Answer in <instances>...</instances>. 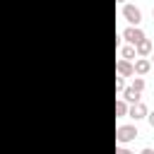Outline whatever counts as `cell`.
I'll list each match as a JSON object with an SVG mask.
<instances>
[{"label": "cell", "mask_w": 154, "mask_h": 154, "mask_svg": "<svg viewBox=\"0 0 154 154\" xmlns=\"http://www.w3.org/2000/svg\"><path fill=\"white\" fill-rule=\"evenodd\" d=\"M137 135H140V132H137L135 125H120V128L116 130V140H118V142H132Z\"/></svg>", "instance_id": "1"}, {"label": "cell", "mask_w": 154, "mask_h": 154, "mask_svg": "<svg viewBox=\"0 0 154 154\" xmlns=\"http://www.w3.org/2000/svg\"><path fill=\"white\" fill-rule=\"evenodd\" d=\"M123 17L130 22V24H140L142 22V12H140V7H135V5H123Z\"/></svg>", "instance_id": "2"}, {"label": "cell", "mask_w": 154, "mask_h": 154, "mask_svg": "<svg viewBox=\"0 0 154 154\" xmlns=\"http://www.w3.org/2000/svg\"><path fill=\"white\" fill-rule=\"evenodd\" d=\"M123 38H125L128 43H132V46H135L137 41H142V38H144V31H142L140 26H135V24H132V26H128V29L123 31Z\"/></svg>", "instance_id": "3"}, {"label": "cell", "mask_w": 154, "mask_h": 154, "mask_svg": "<svg viewBox=\"0 0 154 154\" xmlns=\"http://www.w3.org/2000/svg\"><path fill=\"white\" fill-rule=\"evenodd\" d=\"M116 72H118L120 77H132V75H135V67H132V63H130V60L120 58V60L116 63Z\"/></svg>", "instance_id": "4"}, {"label": "cell", "mask_w": 154, "mask_h": 154, "mask_svg": "<svg viewBox=\"0 0 154 154\" xmlns=\"http://www.w3.org/2000/svg\"><path fill=\"white\" fill-rule=\"evenodd\" d=\"M147 111H149V108H147L142 101H135V103L128 108V116L135 118V120H140V118H147Z\"/></svg>", "instance_id": "5"}, {"label": "cell", "mask_w": 154, "mask_h": 154, "mask_svg": "<svg viewBox=\"0 0 154 154\" xmlns=\"http://www.w3.org/2000/svg\"><path fill=\"white\" fill-rule=\"evenodd\" d=\"M132 67H135V75H147V72L152 70V60L144 58V55H140V58L132 63Z\"/></svg>", "instance_id": "6"}, {"label": "cell", "mask_w": 154, "mask_h": 154, "mask_svg": "<svg viewBox=\"0 0 154 154\" xmlns=\"http://www.w3.org/2000/svg\"><path fill=\"white\" fill-rule=\"evenodd\" d=\"M135 51H137V55H144V58H147V55H149L154 48H152V41L144 36L142 41H137V43H135Z\"/></svg>", "instance_id": "7"}, {"label": "cell", "mask_w": 154, "mask_h": 154, "mask_svg": "<svg viewBox=\"0 0 154 154\" xmlns=\"http://www.w3.org/2000/svg\"><path fill=\"white\" fill-rule=\"evenodd\" d=\"M120 94H123V99H125V101L135 103V101H140V94H142V91H140V89H135V87H125Z\"/></svg>", "instance_id": "8"}, {"label": "cell", "mask_w": 154, "mask_h": 154, "mask_svg": "<svg viewBox=\"0 0 154 154\" xmlns=\"http://www.w3.org/2000/svg\"><path fill=\"white\" fill-rule=\"evenodd\" d=\"M137 55V51H135V46L132 43H128V46H120V58H125V60H132Z\"/></svg>", "instance_id": "9"}, {"label": "cell", "mask_w": 154, "mask_h": 154, "mask_svg": "<svg viewBox=\"0 0 154 154\" xmlns=\"http://www.w3.org/2000/svg\"><path fill=\"white\" fill-rule=\"evenodd\" d=\"M116 116H118V118L128 116V101H125V99H118V101H116Z\"/></svg>", "instance_id": "10"}, {"label": "cell", "mask_w": 154, "mask_h": 154, "mask_svg": "<svg viewBox=\"0 0 154 154\" xmlns=\"http://www.w3.org/2000/svg\"><path fill=\"white\" fill-rule=\"evenodd\" d=\"M132 87L142 91V89H144V77H142V75H137V77H135V82H132Z\"/></svg>", "instance_id": "11"}, {"label": "cell", "mask_w": 154, "mask_h": 154, "mask_svg": "<svg viewBox=\"0 0 154 154\" xmlns=\"http://www.w3.org/2000/svg\"><path fill=\"white\" fill-rule=\"evenodd\" d=\"M123 89H125V79H123V77H120V75H118V77H116V91H118V94H120V91H123Z\"/></svg>", "instance_id": "12"}, {"label": "cell", "mask_w": 154, "mask_h": 154, "mask_svg": "<svg viewBox=\"0 0 154 154\" xmlns=\"http://www.w3.org/2000/svg\"><path fill=\"white\" fill-rule=\"evenodd\" d=\"M147 120H149V125H152V128H154V111H152V113H149V111H147Z\"/></svg>", "instance_id": "13"}, {"label": "cell", "mask_w": 154, "mask_h": 154, "mask_svg": "<svg viewBox=\"0 0 154 154\" xmlns=\"http://www.w3.org/2000/svg\"><path fill=\"white\" fill-rule=\"evenodd\" d=\"M152 63H154V53H152Z\"/></svg>", "instance_id": "14"}, {"label": "cell", "mask_w": 154, "mask_h": 154, "mask_svg": "<svg viewBox=\"0 0 154 154\" xmlns=\"http://www.w3.org/2000/svg\"><path fill=\"white\" fill-rule=\"evenodd\" d=\"M118 2H125V0H118Z\"/></svg>", "instance_id": "15"}, {"label": "cell", "mask_w": 154, "mask_h": 154, "mask_svg": "<svg viewBox=\"0 0 154 154\" xmlns=\"http://www.w3.org/2000/svg\"><path fill=\"white\" fill-rule=\"evenodd\" d=\"M152 14H154V10H152Z\"/></svg>", "instance_id": "16"}]
</instances>
